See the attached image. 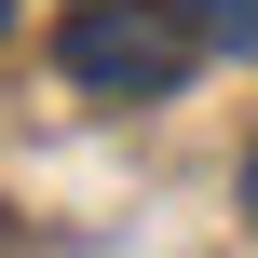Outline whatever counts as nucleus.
<instances>
[{
  "mask_svg": "<svg viewBox=\"0 0 258 258\" xmlns=\"http://www.w3.org/2000/svg\"><path fill=\"white\" fill-rule=\"evenodd\" d=\"M245 218H258V150H245Z\"/></svg>",
  "mask_w": 258,
  "mask_h": 258,
  "instance_id": "3",
  "label": "nucleus"
},
{
  "mask_svg": "<svg viewBox=\"0 0 258 258\" xmlns=\"http://www.w3.org/2000/svg\"><path fill=\"white\" fill-rule=\"evenodd\" d=\"M177 27L204 54H258V0H177Z\"/></svg>",
  "mask_w": 258,
  "mask_h": 258,
  "instance_id": "2",
  "label": "nucleus"
},
{
  "mask_svg": "<svg viewBox=\"0 0 258 258\" xmlns=\"http://www.w3.org/2000/svg\"><path fill=\"white\" fill-rule=\"evenodd\" d=\"M54 68H68L82 95H109V109H150V95L190 82V27H177L163 0H82V14L54 27Z\"/></svg>",
  "mask_w": 258,
  "mask_h": 258,
  "instance_id": "1",
  "label": "nucleus"
}]
</instances>
